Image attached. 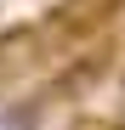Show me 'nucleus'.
Instances as JSON below:
<instances>
[]
</instances>
